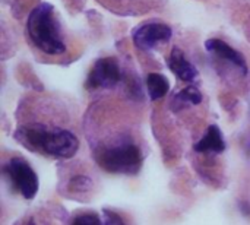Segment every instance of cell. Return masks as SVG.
Listing matches in <instances>:
<instances>
[{
  "mask_svg": "<svg viewBox=\"0 0 250 225\" xmlns=\"http://www.w3.org/2000/svg\"><path fill=\"white\" fill-rule=\"evenodd\" d=\"M146 88H148L149 98L152 101H157L167 95L170 89V82L161 73H149L146 78Z\"/></svg>",
  "mask_w": 250,
  "mask_h": 225,
  "instance_id": "8fae6325",
  "label": "cell"
},
{
  "mask_svg": "<svg viewBox=\"0 0 250 225\" xmlns=\"http://www.w3.org/2000/svg\"><path fill=\"white\" fill-rule=\"evenodd\" d=\"M205 48L209 54L215 56L220 61H224V63L230 64V67L236 69L242 76L248 75L246 59L243 57V54L239 50L233 48L226 41H223L220 38H209L205 42Z\"/></svg>",
  "mask_w": 250,
  "mask_h": 225,
  "instance_id": "52a82bcc",
  "label": "cell"
},
{
  "mask_svg": "<svg viewBox=\"0 0 250 225\" xmlns=\"http://www.w3.org/2000/svg\"><path fill=\"white\" fill-rule=\"evenodd\" d=\"M72 225H104L101 223V220L94 215V214H85V215H79L78 218L73 220Z\"/></svg>",
  "mask_w": 250,
  "mask_h": 225,
  "instance_id": "5bb4252c",
  "label": "cell"
},
{
  "mask_svg": "<svg viewBox=\"0 0 250 225\" xmlns=\"http://www.w3.org/2000/svg\"><path fill=\"white\" fill-rule=\"evenodd\" d=\"M174 100L179 101V102H183V104H193V105H196V104H199V102L202 101V94L199 92L198 88H195V86H188V88L182 89V91L174 97Z\"/></svg>",
  "mask_w": 250,
  "mask_h": 225,
  "instance_id": "7c38bea8",
  "label": "cell"
},
{
  "mask_svg": "<svg viewBox=\"0 0 250 225\" xmlns=\"http://www.w3.org/2000/svg\"><path fill=\"white\" fill-rule=\"evenodd\" d=\"M167 64L170 70L183 82H193L198 78V69L186 59L185 53L179 47L171 50L167 59Z\"/></svg>",
  "mask_w": 250,
  "mask_h": 225,
  "instance_id": "9c48e42d",
  "label": "cell"
},
{
  "mask_svg": "<svg viewBox=\"0 0 250 225\" xmlns=\"http://www.w3.org/2000/svg\"><path fill=\"white\" fill-rule=\"evenodd\" d=\"M104 9L120 16L145 15L163 4V0H97Z\"/></svg>",
  "mask_w": 250,
  "mask_h": 225,
  "instance_id": "ba28073f",
  "label": "cell"
},
{
  "mask_svg": "<svg viewBox=\"0 0 250 225\" xmlns=\"http://www.w3.org/2000/svg\"><path fill=\"white\" fill-rule=\"evenodd\" d=\"M16 138L31 149L56 158H70L79 148V141L72 130L44 122L21 124Z\"/></svg>",
  "mask_w": 250,
  "mask_h": 225,
  "instance_id": "7a4b0ae2",
  "label": "cell"
},
{
  "mask_svg": "<svg viewBox=\"0 0 250 225\" xmlns=\"http://www.w3.org/2000/svg\"><path fill=\"white\" fill-rule=\"evenodd\" d=\"M122 81V70L117 59L114 57H101L98 59L88 78H86V89H110L114 88Z\"/></svg>",
  "mask_w": 250,
  "mask_h": 225,
  "instance_id": "277c9868",
  "label": "cell"
},
{
  "mask_svg": "<svg viewBox=\"0 0 250 225\" xmlns=\"http://www.w3.org/2000/svg\"><path fill=\"white\" fill-rule=\"evenodd\" d=\"M69 189L72 192H76V193H81V192H86L91 189V180L85 176H76L70 180V184H69Z\"/></svg>",
  "mask_w": 250,
  "mask_h": 225,
  "instance_id": "4fadbf2b",
  "label": "cell"
},
{
  "mask_svg": "<svg viewBox=\"0 0 250 225\" xmlns=\"http://www.w3.org/2000/svg\"><path fill=\"white\" fill-rule=\"evenodd\" d=\"M13 184L25 199H32L38 192V177L31 165L22 158H12L6 167Z\"/></svg>",
  "mask_w": 250,
  "mask_h": 225,
  "instance_id": "8992f818",
  "label": "cell"
},
{
  "mask_svg": "<svg viewBox=\"0 0 250 225\" xmlns=\"http://www.w3.org/2000/svg\"><path fill=\"white\" fill-rule=\"evenodd\" d=\"M226 149V142L223 139V133L218 126L211 124L207 129L204 138L195 145L196 152H223Z\"/></svg>",
  "mask_w": 250,
  "mask_h": 225,
  "instance_id": "30bf717a",
  "label": "cell"
},
{
  "mask_svg": "<svg viewBox=\"0 0 250 225\" xmlns=\"http://www.w3.org/2000/svg\"><path fill=\"white\" fill-rule=\"evenodd\" d=\"M105 217H107L110 225H125V223L122 221V218L119 215H116V214H113L110 211H105Z\"/></svg>",
  "mask_w": 250,
  "mask_h": 225,
  "instance_id": "9a60e30c",
  "label": "cell"
},
{
  "mask_svg": "<svg viewBox=\"0 0 250 225\" xmlns=\"http://www.w3.org/2000/svg\"><path fill=\"white\" fill-rule=\"evenodd\" d=\"M26 37L38 54L48 59H56L67 54L69 42L56 7L51 3L42 1L32 7L26 18Z\"/></svg>",
  "mask_w": 250,
  "mask_h": 225,
  "instance_id": "6da1fadb",
  "label": "cell"
},
{
  "mask_svg": "<svg viewBox=\"0 0 250 225\" xmlns=\"http://www.w3.org/2000/svg\"><path fill=\"white\" fill-rule=\"evenodd\" d=\"M97 158L104 170L119 174H133L142 163L139 148L129 139H120L114 145L101 148Z\"/></svg>",
  "mask_w": 250,
  "mask_h": 225,
  "instance_id": "3957f363",
  "label": "cell"
},
{
  "mask_svg": "<svg viewBox=\"0 0 250 225\" xmlns=\"http://www.w3.org/2000/svg\"><path fill=\"white\" fill-rule=\"evenodd\" d=\"M28 225H35V223H34V221H29V224Z\"/></svg>",
  "mask_w": 250,
  "mask_h": 225,
  "instance_id": "2e32d148",
  "label": "cell"
},
{
  "mask_svg": "<svg viewBox=\"0 0 250 225\" xmlns=\"http://www.w3.org/2000/svg\"><path fill=\"white\" fill-rule=\"evenodd\" d=\"M171 37H173V29L167 23L158 20L144 22L139 26H136L132 34L135 45L144 51L152 50L161 44H167L171 40Z\"/></svg>",
  "mask_w": 250,
  "mask_h": 225,
  "instance_id": "5b68a950",
  "label": "cell"
}]
</instances>
